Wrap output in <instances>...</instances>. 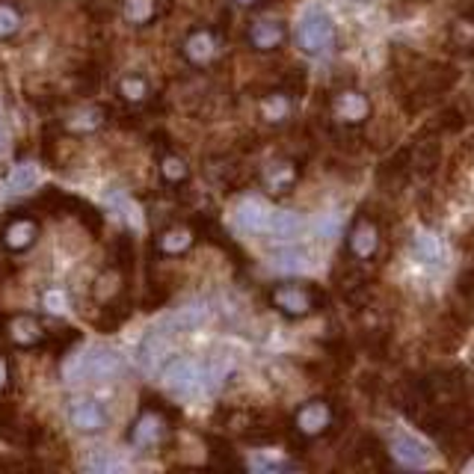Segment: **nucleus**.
I'll return each mask as SVG.
<instances>
[{
	"label": "nucleus",
	"mask_w": 474,
	"mask_h": 474,
	"mask_svg": "<svg viewBox=\"0 0 474 474\" xmlns=\"http://www.w3.org/2000/svg\"><path fill=\"white\" fill-rule=\"evenodd\" d=\"M415 255H418L421 261H427V264H442L445 246L436 234H418L415 237Z\"/></svg>",
	"instance_id": "28"
},
{
	"label": "nucleus",
	"mask_w": 474,
	"mask_h": 474,
	"mask_svg": "<svg viewBox=\"0 0 474 474\" xmlns=\"http://www.w3.org/2000/svg\"><path fill=\"white\" fill-rule=\"evenodd\" d=\"M122 15L134 27H149L158 18V0H122Z\"/></svg>",
	"instance_id": "26"
},
{
	"label": "nucleus",
	"mask_w": 474,
	"mask_h": 474,
	"mask_svg": "<svg viewBox=\"0 0 474 474\" xmlns=\"http://www.w3.org/2000/svg\"><path fill=\"white\" fill-rule=\"evenodd\" d=\"M6 386H9V362L0 356V391H6Z\"/></svg>",
	"instance_id": "36"
},
{
	"label": "nucleus",
	"mask_w": 474,
	"mask_h": 474,
	"mask_svg": "<svg viewBox=\"0 0 474 474\" xmlns=\"http://www.w3.org/2000/svg\"><path fill=\"white\" fill-rule=\"evenodd\" d=\"M305 264H308V252L300 246H288V249H282V252H276V267H282V270L296 273V270H303Z\"/></svg>",
	"instance_id": "31"
},
{
	"label": "nucleus",
	"mask_w": 474,
	"mask_h": 474,
	"mask_svg": "<svg viewBox=\"0 0 474 474\" xmlns=\"http://www.w3.org/2000/svg\"><path fill=\"white\" fill-rule=\"evenodd\" d=\"M225 54V36L211 27V24H199V27L187 30L181 42V57L193 68H211L220 63V57Z\"/></svg>",
	"instance_id": "6"
},
{
	"label": "nucleus",
	"mask_w": 474,
	"mask_h": 474,
	"mask_svg": "<svg viewBox=\"0 0 474 474\" xmlns=\"http://www.w3.org/2000/svg\"><path fill=\"white\" fill-rule=\"evenodd\" d=\"M211 457H213V466H220V469H243L246 466V462L237 457L234 450L222 442V438L220 442L217 438H211Z\"/></svg>",
	"instance_id": "29"
},
{
	"label": "nucleus",
	"mask_w": 474,
	"mask_h": 474,
	"mask_svg": "<svg viewBox=\"0 0 474 474\" xmlns=\"http://www.w3.org/2000/svg\"><path fill=\"white\" fill-rule=\"evenodd\" d=\"M193 243H196V232L181 222L166 225V229L154 237V249H158L163 258H181L193 249Z\"/></svg>",
	"instance_id": "14"
},
{
	"label": "nucleus",
	"mask_w": 474,
	"mask_h": 474,
	"mask_svg": "<svg viewBox=\"0 0 474 474\" xmlns=\"http://www.w3.org/2000/svg\"><path fill=\"white\" fill-rule=\"evenodd\" d=\"M211 317V308L205 303H193L181 308V312H175L170 317V324H163V329H172V335H178V332H193L199 326H205Z\"/></svg>",
	"instance_id": "21"
},
{
	"label": "nucleus",
	"mask_w": 474,
	"mask_h": 474,
	"mask_svg": "<svg viewBox=\"0 0 474 474\" xmlns=\"http://www.w3.org/2000/svg\"><path fill=\"white\" fill-rule=\"evenodd\" d=\"M350 4H371V0H350Z\"/></svg>",
	"instance_id": "38"
},
{
	"label": "nucleus",
	"mask_w": 474,
	"mask_h": 474,
	"mask_svg": "<svg viewBox=\"0 0 474 474\" xmlns=\"http://www.w3.org/2000/svg\"><path fill=\"white\" fill-rule=\"evenodd\" d=\"M6 332H9L12 344H18V347H36V344H42V338H45L42 324H39V320H36V317H30V314H18V317H12Z\"/></svg>",
	"instance_id": "20"
},
{
	"label": "nucleus",
	"mask_w": 474,
	"mask_h": 474,
	"mask_svg": "<svg viewBox=\"0 0 474 474\" xmlns=\"http://www.w3.org/2000/svg\"><path fill=\"white\" fill-rule=\"evenodd\" d=\"M21 30V15L15 6L9 4H0V39H6V36H15Z\"/></svg>",
	"instance_id": "32"
},
{
	"label": "nucleus",
	"mask_w": 474,
	"mask_h": 474,
	"mask_svg": "<svg viewBox=\"0 0 474 474\" xmlns=\"http://www.w3.org/2000/svg\"><path fill=\"white\" fill-rule=\"evenodd\" d=\"M83 466H87L89 471H113V469H118V462H116V459H110V457L101 454V450H98V454H89V457H87V462H83Z\"/></svg>",
	"instance_id": "34"
},
{
	"label": "nucleus",
	"mask_w": 474,
	"mask_h": 474,
	"mask_svg": "<svg viewBox=\"0 0 474 474\" xmlns=\"http://www.w3.org/2000/svg\"><path fill=\"white\" fill-rule=\"evenodd\" d=\"M294 45L300 47L305 57H326L329 51H335L338 27L329 12L320 6L305 9L294 27Z\"/></svg>",
	"instance_id": "5"
},
{
	"label": "nucleus",
	"mask_w": 474,
	"mask_h": 474,
	"mask_svg": "<svg viewBox=\"0 0 474 474\" xmlns=\"http://www.w3.org/2000/svg\"><path fill=\"white\" fill-rule=\"evenodd\" d=\"M166 335H170V332H166L163 326L160 329H151L149 335H142L139 347H137V359H139L142 367H154V365H158L160 353L166 347Z\"/></svg>",
	"instance_id": "25"
},
{
	"label": "nucleus",
	"mask_w": 474,
	"mask_h": 474,
	"mask_svg": "<svg viewBox=\"0 0 474 474\" xmlns=\"http://www.w3.org/2000/svg\"><path fill=\"white\" fill-rule=\"evenodd\" d=\"M6 142H9V134H6V128H4V122H0V154L6 151Z\"/></svg>",
	"instance_id": "37"
},
{
	"label": "nucleus",
	"mask_w": 474,
	"mask_h": 474,
	"mask_svg": "<svg viewBox=\"0 0 474 474\" xmlns=\"http://www.w3.org/2000/svg\"><path fill=\"white\" fill-rule=\"evenodd\" d=\"M386 246H388V229L386 220L379 217V211H374L371 205L356 211L347 232H344V261L367 270L386 258Z\"/></svg>",
	"instance_id": "2"
},
{
	"label": "nucleus",
	"mask_w": 474,
	"mask_h": 474,
	"mask_svg": "<svg viewBox=\"0 0 474 474\" xmlns=\"http://www.w3.org/2000/svg\"><path fill=\"white\" fill-rule=\"evenodd\" d=\"M264 296H267V305L284 320H305L329 308V294L320 288L317 282L296 279V276L270 282L264 288Z\"/></svg>",
	"instance_id": "3"
},
{
	"label": "nucleus",
	"mask_w": 474,
	"mask_h": 474,
	"mask_svg": "<svg viewBox=\"0 0 474 474\" xmlns=\"http://www.w3.org/2000/svg\"><path fill=\"white\" fill-rule=\"evenodd\" d=\"M36 184H39V170L27 160L15 163L6 175V187L12 190V193H27V190H33Z\"/></svg>",
	"instance_id": "27"
},
{
	"label": "nucleus",
	"mask_w": 474,
	"mask_h": 474,
	"mask_svg": "<svg viewBox=\"0 0 474 474\" xmlns=\"http://www.w3.org/2000/svg\"><path fill=\"white\" fill-rule=\"evenodd\" d=\"M267 217H270V211L261 205V201H255V199H246L243 205L237 208V225H241V229L249 232V234H261V232H264Z\"/></svg>",
	"instance_id": "23"
},
{
	"label": "nucleus",
	"mask_w": 474,
	"mask_h": 474,
	"mask_svg": "<svg viewBox=\"0 0 474 474\" xmlns=\"http://www.w3.org/2000/svg\"><path fill=\"white\" fill-rule=\"evenodd\" d=\"M107 122V113L101 110V107H83V110L71 113L66 128L71 130V134H95L98 128H104Z\"/></svg>",
	"instance_id": "24"
},
{
	"label": "nucleus",
	"mask_w": 474,
	"mask_h": 474,
	"mask_svg": "<svg viewBox=\"0 0 474 474\" xmlns=\"http://www.w3.org/2000/svg\"><path fill=\"white\" fill-rule=\"evenodd\" d=\"M291 27L284 18H273V15H261V18H252L246 24L243 30V42L252 54H264V57H273L279 54L284 45L291 42Z\"/></svg>",
	"instance_id": "7"
},
{
	"label": "nucleus",
	"mask_w": 474,
	"mask_h": 474,
	"mask_svg": "<svg viewBox=\"0 0 474 474\" xmlns=\"http://www.w3.org/2000/svg\"><path fill=\"white\" fill-rule=\"evenodd\" d=\"M158 170H160V181L166 187H172V190L187 187L190 178H193V172H190V163L175 149H163L158 154Z\"/></svg>",
	"instance_id": "19"
},
{
	"label": "nucleus",
	"mask_w": 474,
	"mask_h": 474,
	"mask_svg": "<svg viewBox=\"0 0 474 474\" xmlns=\"http://www.w3.org/2000/svg\"><path fill=\"white\" fill-rule=\"evenodd\" d=\"M303 92H296L288 83H279V87L273 89H264L258 98V116L261 122L267 128H282L291 122L294 116V107H296V98H300Z\"/></svg>",
	"instance_id": "10"
},
{
	"label": "nucleus",
	"mask_w": 474,
	"mask_h": 474,
	"mask_svg": "<svg viewBox=\"0 0 474 474\" xmlns=\"http://www.w3.org/2000/svg\"><path fill=\"white\" fill-rule=\"evenodd\" d=\"M118 371H122V353L113 347H95L83 356V376L113 379Z\"/></svg>",
	"instance_id": "17"
},
{
	"label": "nucleus",
	"mask_w": 474,
	"mask_h": 474,
	"mask_svg": "<svg viewBox=\"0 0 474 474\" xmlns=\"http://www.w3.org/2000/svg\"><path fill=\"white\" fill-rule=\"evenodd\" d=\"M4 246L9 252H27V249L36 243V237H39V222L33 217H12L6 225H4Z\"/></svg>",
	"instance_id": "18"
},
{
	"label": "nucleus",
	"mask_w": 474,
	"mask_h": 474,
	"mask_svg": "<svg viewBox=\"0 0 474 474\" xmlns=\"http://www.w3.org/2000/svg\"><path fill=\"white\" fill-rule=\"evenodd\" d=\"M68 424L77 433H101L107 427V409L95 397H75L68 403Z\"/></svg>",
	"instance_id": "12"
},
{
	"label": "nucleus",
	"mask_w": 474,
	"mask_h": 474,
	"mask_svg": "<svg viewBox=\"0 0 474 474\" xmlns=\"http://www.w3.org/2000/svg\"><path fill=\"white\" fill-rule=\"evenodd\" d=\"M232 4L237 9H261V6H267L270 0H232Z\"/></svg>",
	"instance_id": "35"
},
{
	"label": "nucleus",
	"mask_w": 474,
	"mask_h": 474,
	"mask_svg": "<svg viewBox=\"0 0 474 474\" xmlns=\"http://www.w3.org/2000/svg\"><path fill=\"white\" fill-rule=\"evenodd\" d=\"M116 92L125 104H146L151 98V83L142 75H134V71H130V75L118 77Z\"/></svg>",
	"instance_id": "22"
},
{
	"label": "nucleus",
	"mask_w": 474,
	"mask_h": 474,
	"mask_svg": "<svg viewBox=\"0 0 474 474\" xmlns=\"http://www.w3.org/2000/svg\"><path fill=\"white\" fill-rule=\"evenodd\" d=\"M448 47L459 57H474V6L462 9L459 15L448 24V36H445Z\"/></svg>",
	"instance_id": "16"
},
{
	"label": "nucleus",
	"mask_w": 474,
	"mask_h": 474,
	"mask_svg": "<svg viewBox=\"0 0 474 474\" xmlns=\"http://www.w3.org/2000/svg\"><path fill=\"white\" fill-rule=\"evenodd\" d=\"M374 116V101L365 89L344 83V87L332 89L326 95V118L332 128L338 130H359L371 122Z\"/></svg>",
	"instance_id": "4"
},
{
	"label": "nucleus",
	"mask_w": 474,
	"mask_h": 474,
	"mask_svg": "<svg viewBox=\"0 0 474 474\" xmlns=\"http://www.w3.org/2000/svg\"><path fill=\"white\" fill-rule=\"evenodd\" d=\"M457 300L466 312H474V261L457 276Z\"/></svg>",
	"instance_id": "30"
},
{
	"label": "nucleus",
	"mask_w": 474,
	"mask_h": 474,
	"mask_svg": "<svg viewBox=\"0 0 474 474\" xmlns=\"http://www.w3.org/2000/svg\"><path fill=\"white\" fill-rule=\"evenodd\" d=\"M300 178H303V163L296 158H273L270 163L261 166L258 184L267 196L282 199V196L294 193V187L300 184Z\"/></svg>",
	"instance_id": "8"
},
{
	"label": "nucleus",
	"mask_w": 474,
	"mask_h": 474,
	"mask_svg": "<svg viewBox=\"0 0 474 474\" xmlns=\"http://www.w3.org/2000/svg\"><path fill=\"white\" fill-rule=\"evenodd\" d=\"M170 415H166L160 407H146L139 415H137V421L130 424V433H128V442L134 445L137 450H151V448H158L163 445V438L170 436Z\"/></svg>",
	"instance_id": "9"
},
{
	"label": "nucleus",
	"mask_w": 474,
	"mask_h": 474,
	"mask_svg": "<svg viewBox=\"0 0 474 474\" xmlns=\"http://www.w3.org/2000/svg\"><path fill=\"white\" fill-rule=\"evenodd\" d=\"M305 232V217L300 211H270L267 225H264V234H270L273 241H282V243H294L296 237H303Z\"/></svg>",
	"instance_id": "15"
},
{
	"label": "nucleus",
	"mask_w": 474,
	"mask_h": 474,
	"mask_svg": "<svg viewBox=\"0 0 474 474\" xmlns=\"http://www.w3.org/2000/svg\"><path fill=\"white\" fill-rule=\"evenodd\" d=\"M163 383L172 395H190L201 383V371L193 359H184V356H175V359L166 362L163 367Z\"/></svg>",
	"instance_id": "13"
},
{
	"label": "nucleus",
	"mask_w": 474,
	"mask_h": 474,
	"mask_svg": "<svg viewBox=\"0 0 474 474\" xmlns=\"http://www.w3.org/2000/svg\"><path fill=\"white\" fill-rule=\"evenodd\" d=\"M42 308L47 314H66L68 312V294L59 291V288H51L42 294Z\"/></svg>",
	"instance_id": "33"
},
{
	"label": "nucleus",
	"mask_w": 474,
	"mask_h": 474,
	"mask_svg": "<svg viewBox=\"0 0 474 474\" xmlns=\"http://www.w3.org/2000/svg\"><path fill=\"white\" fill-rule=\"evenodd\" d=\"M386 454L391 459V466L397 469H427L430 466V448H427L421 438L415 436H395L386 445Z\"/></svg>",
	"instance_id": "11"
},
{
	"label": "nucleus",
	"mask_w": 474,
	"mask_h": 474,
	"mask_svg": "<svg viewBox=\"0 0 474 474\" xmlns=\"http://www.w3.org/2000/svg\"><path fill=\"white\" fill-rule=\"evenodd\" d=\"M344 424H347L344 403L332 395H317V397L296 403V409L291 412L288 430L296 445H314V442L332 438Z\"/></svg>",
	"instance_id": "1"
}]
</instances>
